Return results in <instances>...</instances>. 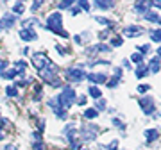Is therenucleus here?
Segmentation results:
<instances>
[{"label":"nucleus","mask_w":161,"mask_h":150,"mask_svg":"<svg viewBox=\"0 0 161 150\" xmlns=\"http://www.w3.org/2000/svg\"><path fill=\"white\" fill-rule=\"evenodd\" d=\"M75 0H59V9H68Z\"/></svg>","instance_id":"26"},{"label":"nucleus","mask_w":161,"mask_h":150,"mask_svg":"<svg viewBox=\"0 0 161 150\" xmlns=\"http://www.w3.org/2000/svg\"><path fill=\"white\" fill-rule=\"evenodd\" d=\"M159 68H161L159 57H152V59H150V63H149V66H147L149 73H150V72H152V73H158V72H159Z\"/></svg>","instance_id":"12"},{"label":"nucleus","mask_w":161,"mask_h":150,"mask_svg":"<svg viewBox=\"0 0 161 150\" xmlns=\"http://www.w3.org/2000/svg\"><path fill=\"white\" fill-rule=\"evenodd\" d=\"M22 2H25V0H22Z\"/></svg>","instance_id":"46"},{"label":"nucleus","mask_w":161,"mask_h":150,"mask_svg":"<svg viewBox=\"0 0 161 150\" xmlns=\"http://www.w3.org/2000/svg\"><path fill=\"white\" fill-rule=\"evenodd\" d=\"M113 123H115V125H116L118 129H122V127H124V123H122L120 120H113Z\"/></svg>","instance_id":"41"},{"label":"nucleus","mask_w":161,"mask_h":150,"mask_svg":"<svg viewBox=\"0 0 161 150\" xmlns=\"http://www.w3.org/2000/svg\"><path fill=\"white\" fill-rule=\"evenodd\" d=\"M158 57L161 59V46H159V48H158Z\"/></svg>","instance_id":"45"},{"label":"nucleus","mask_w":161,"mask_h":150,"mask_svg":"<svg viewBox=\"0 0 161 150\" xmlns=\"http://www.w3.org/2000/svg\"><path fill=\"white\" fill-rule=\"evenodd\" d=\"M4 138H6V132H4V131L0 129V139H4Z\"/></svg>","instance_id":"44"},{"label":"nucleus","mask_w":161,"mask_h":150,"mask_svg":"<svg viewBox=\"0 0 161 150\" xmlns=\"http://www.w3.org/2000/svg\"><path fill=\"white\" fill-rule=\"evenodd\" d=\"M32 63H34L36 70L40 72L41 68H45L47 64H48V63H52V61H50V59H48V57H47L45 54H38V52H36L34 56H32Z\"/></svg>","instance_id":"4"},{"label":"nucleus","mask_w":161,"mask_h":150,"mask_svg":"<svg viewBox=\"0 0 161 150\" xmlns=\"http://www.w3.org/2000/svg\"><path fill=\"white\" fill-rule=\"evenodd\" d=\"M149 89H150L149 84H142V86H138V91L140 93H145V91H149Z\"/></svg>","instance_id":"35"},{"label":"nucleus","mask_w":161,"mask_h":150,"mask_svg":"<svg viewBox=\"0 0 161 150\" xmlns=\"http://www.w3.org/2000/svg\"><path fill=\"white\" fill-rule=\"evenodd\" d=\"M134 9H136V13H147L150 9V0H138L136 2V6H134Z\"/></svg>","instance_id":"10"},{"label":"nucleus","mask_w":161,"mask_h":150,"mask_svg":"<svg viewBox=\"0 0 161 150\" xmlns=\"http://www.w3.org/2000/svg\"><path fill=\"white\" fill-rule=\"evenodd\" d=\"M4 150H16V147H13V145H7V147H6Z\"/></svg>","instance_id":"43"},{"label":"nucleus","mask_w":161,"mask_h":150,"mask_svg":"<svg viewBox=\"0 0 161 150\" xmlns=\"http://www.w3.org/2000/svg\"><path fill=\"white\" fill-rule=\"evenodd\" d=\"M20 38H22L23 41H34L36 38H38V34H36V30L32 29V27H27V29L20 30Z\"/></svg>","instance_id":"8"},{"label":"nucleus","mask_w":161,"mask_h":150,"mask_svg":"<svg viewBox=\"0 0 161 150\" xmlns=\"http://www.w3.org/2000/svg\"><path fill=\"white\" fill-rule=\"evenodd\" d=\"M29 25H40V22H38L36 18H29V20H23V22H22V27H23V29H27Z\"/></svg>","instance_id":"22"},{"label":"nucleus","mask_w":161,"mask_h":150,"mask_svg":"<svg viewBox=\"0 0 161 150\" xmlns=\"http://www.w3.org/2000/svg\"><path fill=\"white\" fill-rule=\"evenodd\" d=\"M147 73H149V70L145 68L143 64H138V68H136V72H134V75H136L138 79H142V77H145Z\"/></svg>","instance_id":"16"},{"label":"nucleus","mask_w":161,"mask_h":150,"mask_svg":"<svg viewBox=\"0 0 161 150\" xmlns=\"http://www.w3.org/2000/svg\"><path fill=\"white\" fill-rule=\"evenodd\" d=\"M95 134H97V129L93 127V125H88V127L82 131V138L86 139V141H90V139L95 138Z\"/></svg>","instance_id":"13"},{"label":"nucleus","mask_w":161,"mask_h":150,"mask_svg":"<svg viewBox=\"0 0 161 150\" xmlns=\"http://www.w3.org/2000/svg\"><path fill=\"white\" fill-rule=\"evenodd\" d=\"M131 61H132V63H142V61H143V56H142V54H138V52H136V54H132V56H131Z\"/></svg>","instance_id":"28"},{"label":"nucleus","mask_w":161,"mask_h":150,"mask_svg":"<svg viewBox=\"0 0 161 150\" xmlns=\"http://www.w3.org/2000/svg\"><path fill=\"white\" fill-rule=\"evenodd\" d=\"M150 6L159 7V9H161V0H150Z\"/></svg>","instance_id":"37"},{"label":"nucleus","mask_w":161,"mask_h":150,"mask_svg":"<svg viewBox=\"0 0 161 150\" xmlns=\"http://www.w3.org/2000/svg\"><path fill=\"white\" fill-rule=\"evenodd\" d=\"M120 77H122V68H115V77H113V79L106 84V86H108V88H116V86H118Z\"/></svg>","instance_id":"14"},{"label":"nucleus","mask_w":161,"mask_h":150,"mask_svg":"<svg viewBox=\"0 0 161 150\" xmlns=\"http://www.w3.org/2000/svg\"><path fill=\"white\" fill-rule=\"evenodd\" d=\"M16 68H18V70H22V72H25V68H27V63L20 59V61H16Z\"/></svg>","instance_id":"32"},{"label":"nucleus","mask_w":161,"mask_h":150,"mask_svg":"<svg viewBox=\"0 0 161 150\" xmlns=\"http://www.w3.org/2000/svg\"><path fill=\"white\" fill-rule=\"evenodd\" d=\"M116 147H118V141H113V143L108 147V150H116Z\"/></svg>","instance_id":"39"},{"label":"nucleus","mask_w":161,"mask_h":150,"mask_svg":"<svg viewBox=\"0 0 161 150\" xmlns=\"http://www.w3.org/2000/svg\"><path fill=\"white\" fill-rule=\"evenodd\" d=\"M88 79H90V82H93V84H106L108 82V75L106 73H90L86 75Z\"/></svg>","instance_id":"9"},{"label":"nucleus","mask_w":161,"mask_h":150,"mask_svg":"<svg viewBox=\"0 0 161 150\" xmlns=\"http://www.w3.org/2000/svg\"><path fill=\"white\" fill-rule=\"evenodd\" d=\"M90 95H92L95 100H98V98H102V93H100V89H98L97 86H90Z\"/></svg>","instance_id":"18"},{"label":"nucleus","mask_w":161,"mask_h":150,"mask_svg":"<svg viewBox=\"0 0 161 150\" xmlns=\"http://www.w3.org/2000/svg\"><path fill=\"white\" fill-rule=\"evenodd\" d=\"M104 107H106V100H104V98H98L97 100V105H95V109H104Z\"/></svg>","instance_id":"31"},{"label":"nucleus","mask_w":161,"mask_h":150,"mask_svg":"<svg viewBox=\"0 0 161 150\" xmlns=\"http://www.w3.org/2000/svg\"><path fill=\"white\" fill-rule=\"evenodd\" d=\"M6 93H7V97H18V89L14 84H9V86L6 88Z\"/></svg>","instance_id":"20"},{"label":"nucleus","mask_w":161,"mask_h":150,"mask_svg":"<svg viewBox=\"0 0 161 150\" xmlns=\"http://www.w3.org/2000/svg\"><path fill=\"white\" fill-rule=\"evenodd\" d=\"M97 115H98V111L95 109V107H90V109L84 111V116H86L88 120H92V118H97Z\"/></svg>","instance_id":"21"},{"label":"nucleus","mask_w":161,"mask_h":150,"mask_svg":"<svg viewBox=\"0 0 161 150\" xmlns=\"http://www.w3.org/2000/svg\"><path fill=\"white\" fill-rule=\"evenodd\" d=\"M34 150H43V145H41V141H38V143L34 145Z\"/></svg>","instance_id":"42"},{"label":"nucleus","mask_w":161,"mask_h":150,"mask_svg":"<svg viewBox=\"0 0 161 150\" xmlns=\"http://www.w3.org/2000/svg\"><path fill=\"white\" fill-rule=\"evenodd\" d=\"M47 29L52 30V32H56L59 34L61 38H68V32L63 29V16H61V13H52L48 20H47Z\"/></svg>","instance_id":"1"},{"label":"nucleus","mask_w":161,"mask_h":150,"mask_svg":"<svg viewBox=\"0 0 161 150\" xmlns=\"http://www.w3.org/2000/svg\"><path fill=\"white\" fill-rule=\"evenodd\" d=\"M64 77H66V81H70V82H80L86 77V72L82 68H68L64 72Z\"/></svg>","instance_id":"3"},{"label":"nucleus","mask_w":161,"mask_h":150,"mask_svg":"<svg viewBox=\"0 0 161 150\" xmlns=\"http://www.w3.org/2000/svg\"><path fill=\"white\" fill-rule=\"evenodd\" d=\"M14 22H16V16L14 14H4V18L0 20V30H4V29H11L13 25H14Z\"/></svg>","instance_id":"7"},{"label":"nucleus","mask_w":161,"mask_h":150,"mask_svg":"<svg viewBox=\"0 0 161 150\" xmlns=\"http://www.w3.org/2000/svg\"><path fill=\"white\" fill-rule=\"evenodd\" d=\"M41 6H43V0H34V4H32V7H31V11H32V13L38 11Z\"/></svg>","instance_id":"30"},{"label":"nucleus","mask_w":161,"mask_h":150,"mask_svg":"<svg viewBox=\"0 0 161 150\" xmlns=\"http://www.w3.org/2000/svg\"><path fill=\"white\" fill-rule=\"evenodd\" d=\"M150 40L152 41H161V29H156L150 32Z\"/></svg>","instance_id":"25"},{"label":"nucleus","mask_w":161,"mask_h":150,"mask_svg":"<svg viewBox=\"0 0 161 150\" xmlns=\"http://www.w3.org/2000/svg\"><path fill=\"white\" fill-rule=\"evenodd\" d=\"M149 48H150V46H149V45H143V46H138V54H147V52H149Z\"/></svg>","instance_id":"33"},{"label":"nucleus","mask_w":161,"mask_h":150,"mask_svg":"<svg viewBox=\"0 0 161 150\" xmlns=\"http://www.w3.org/2000/svg\"><path fill=\"white\" fill-rule=\"evenodd\" d=\"M93 52H109V46L108 45H97V46H93Z\"/></svg>","instance_id":"27"},{"label":"nucleus","mask_w":161,"mask_h":150,"mask_svg":"<svg viewBox=\"0 0 161 150\" xmlns=\"http://www.w3.org/2000/svg\"><path fill=\"white\" fill-rule=\"evenodd\" d=\"M145 138H147V141H152V139L158 138V131H154V129H149V131H145Z\"/></svg>","instance_id":"19"},{"label":"nucleus","mask_w":161,"mask_h":150,"mask_svg":"<svg viewBox=\"0 0 161 150\" xmlns=\"http://www.w3.org/2000/svg\"><path fill=\"white\" fill-rule=\"evenodd\" d=\"M70 13H72V14H79L80 9H79V7H72V9H70Z\"/></svg>","instance_id":"40"},{"label":"nucleus","mask_w":161,"mask_h":150,"mask_svg":"<svg viewBox=\"0 0 161 150\" xmlns=\"http://www.w3.org/2000/svg\"><path fill=\"white\" fill-rule=\"evenodd\" d=\"M124 34L125 36H140V34H143V29H140L136 25H129V27L124 29Z\"/></svg>","instance_id":"11"},{"label":"nucleus","mask_w":161,"mask_h":150,"mask_svg":"<svg viewBox=\"0 0 161 150\" xmlns=\"http://www.w3.org/2000/svg\"><path fill=\"white\" fill-rule=\"evenodd\" d=\"M95 22H98V23H104V25H109V29H111V25H113V22H109L108 18H100V16H97V18H95Z\"/></svg>","instance_id":"29"},{"label":"nucleus","mask_w":161,"mask_h":150,"mask_svg":"<svg viewBox=\"0 0 161 150\" xmlns=\"http://www.w3.org/2000/svg\"><path fill=\"white\" fill-rule=\"evenodd\" d=\"M77 4H79V9H82V11H90V2L88 0H77Z\"/></svg>","instance_id":"24"},{"label":"nucleus","mask_w":161,"mask_h":150,"mask_svg":"<svg viewBox=\"0 0 161 150\" xmlns=\"http://www.w3.org/2000/svg\"><path fill=\"white\" fill-rule=\"evenodd\" d=\"M138 104H140V107L143 109L145 115H152V113H154V100H152L150 97H143V98H140V100H138Z\"/></svg>","instance_id":"5"},{"label":"nucleus","mask_w":161,"mask_h":150,"mask_svg":"<svg viewBox=\"0 0 161 150\" xmlns=\"http://www.w3.org/2000/svg\"><path fill=\"white\" fill-rule=\"evenodd\" d=\"M145 18H147L149 22H159V16H158V13H150V11H147V13H145Z\"/></svg>","instance_id":"23"},{"label":"nucleus","mask_w":161,"mask_h":150,"mask_svg":"<svg viewBox=\"0 0 161 150\" xmlns=\"http://www.w3.org/2000/svg\"><path fill=\"white\" fill-rule=\"evenodd\" d=\"M93 4H95V7H98V9H109V7H113V0H93Z\"/></svg>","instance_id":"15"},{"label":"nucleus","mask_w":161,"mask_h":150,"mask_svg":"<svg viewBox=\"0 0 161 150\" xmlns=\"http://www.w3.org/2000/svg\"><path fill=\"white\" fill-rule=\"evenodd\" d=\"M75 102H77L79 105H84V104H86V97H82V95H80V97H77V100H75Z\"/></svg>","instance_id":"36"},{"label":"nucleus","mask_w":161,"mask_h":150,"mask_svg":"<svg viewBox=\"0 0 161 150\" xmlns=\"http://www.w3.org/2000/svg\"><path fill=\"white\" fill-rule=\"evenodd\" d=\"M75 100H77V95H75V91H74V88H72V86L63 88L61 95L58 97V102H59V105H61L63 109H68Z\"/></svg>","instance_id":"2"},{"label":"nucleus","mask_w":161,"mask_h":150,"mask_svg":"<svg viewBox=\"0 0 161 150\" xmlns=\"http://www.w3.org/2000/svg\"><path fill=\"white\" fill-rule=\"evenodd\" d=\"M13 11H14V14H22V13L25 11V4H23L22 0H20V2H16V4L13 6Z\"/></svg>","instance_id":"17"},{"label":"nucleus","mask_w":161,"mask_h":150,"mask_svg":"<svg viewBox=\"0 0 161 150\" xmlns=\"http://www.w3.org/2000/svg\"><path fill=\"white\" fill-rule=\"evenodd\" d=\"M111 45L113 46H120L122 45V38H113V40H111Z\"/></svg>","instance_id":"34"},{"label":"nucleus","mask_w":161,"mask_h":150,"mask_svg":"<svg viewBox=\"0 0 161 150\" xmlns=\"http://www.w3.org/2000/svg\"><path fill=\"white\" fill-rule=\"evenodd\" d=\"M7 68V61H0V73Z\"/></svg>","instance_id":"38"},{"label":"nucleus","mask_w":161,"mask_h":150,"mask_svg":"<svg viewBox=\"0 0 161 150\" xmlns=\"http://www.w3.org/2000/svg\"><path fill=\"white\" fill-rule=\"evenodd\" d=\"M48 105L52 107V111L56 113V116H58V118H66V109H63V107L59 105L58 97H54L52 100H48Z\"/></svg>","instance_id":"6"}]
</instances>
